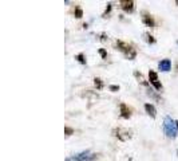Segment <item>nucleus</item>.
<instances>
[{"label":"nucleus","instance_id":"nucleus-1","mask_svg":"<svg viewBox=\"0 0 178 161\" xmlns=\"http://www.w3.org/2000/svg\"><path fill=\"white\" fill-rule=\"evenodd\" d=\"M163 132L169 138H175L178 136V126L177 121L173 120L170 115H166L163 118Z\"/></svg>","mask_w":178,"mask_h":161},{"label":"nucleus","instance_id":"nucleus-2","mask_svg":"<svg viewBox=\"0 0 178 161\" xmlns=\"http://www.w3.org/2000/svg\"><path fill=\"white\" fill-rule=\"evenodd\" d=\"M98 157L97 153H91L90 150H83L81 153H76L71 156V157H67L66 161H95Z\"/></svg>","mask_w":178,"mask_h":161},{"label":"nucleus","instance_id":"nucleus-3","mask_svg":"<svg viewBox=\"0 0 178 161\" xmlns=\"http://www.w3.org/2000/svg\"><path fill=\"white\" fill-rule=\"evenodd\" d=\"M116 47H118V50L119 51H122L125 54V56L127 59H130V60H133V59L135 58V50L130 46V44L127 43H125V42H122V40H116Z\"/></svg>","mask_w":178,"mask_h":161},{"label":"nucleus","instance_id":"nucleus-4","mask_svg":"<svg viewBox=\"0 0 178 161\" xmlns=\"http://www.w3.org/2000/svg\"><path fill=\"white\" fill-rule=\"evenodd\" d=\"M149 81H150V83L153 85V86H154L155 90H161V89H162V83L159 82L158 74H157L154 70H150V71H149Z\"/></svg>","mask_w":178,"mask_h":161},{"label":"nucleus","instance_id":"nucleus-5","mask_svg":"<svg viewBox=\"0 0 178 161\" xmlns=\"http://www.w3.org/2000/svg\"><path fill=\"white\" fill-rule=\"evenodd\" d=\"M114 136L119 138L120 141H126V140H129V138L131 137L130 132L126 129H122V128H118V129L114 130Z\"/></svg>","mask_w":178,"mask_h":161},{"label":"nucleus","instance_id":"nucleus-6","mask_svg":"<svg viewBox=\"0 0 178 161\" xmlns=\"http://www.w3.org/2000/svg\"><path fill=\"white\" fill-rule=\"evenodd\" d=\"M158 69L161 71H163V73H167V71H170V69H171V62L169 59H162V60L158 63Z\"/></svg>","mask_w":178,"mask_h":161},{"label":"nucleus","instance_id":"nucleus-7","mask_svg":"<svg viewBox=\"0 0 178 161\" xmlns=\"http://www.w3.org/2000/svg\"><path fill=\"white\" fill-rule=\"evenodd\" d=\"M120 7L125 12H133L134 11V1H129V0H123V1H120Z\"/></svg>","mask_w":178,"mask_h":161},{"label":"nucleus","instance_id":"nucleus-8","mask_svg":"<svg viewBox=\"0 0 178 161\" xmlns=\"http://www.w3.org/2000/svg\"><path fill=\"white\" fill-rule=\"evenodd\" d=\"M119 109H120V117H122V118L129 120V118L131 117V111H130V109L126 106V103H120Z\"/></svg>","mask_w":178,"mask_h":161},{"label":"nucleus","instance_id":"nucleus-9","mask_svg":"<svg viewBox=\"0 0 178 161\" xmlns=\"http://www.w3.org/2000/svg\"><path fill=\"white\" fill-rule=\"evenodd\" d=\"M145 110H146V113L149 114L151 118L157 117V109L154 107V105H151V103H145Z\"/></svg>","mask_w":178,"mask_h":161},{"label":"nucleus","instance_id":"nucleus-10","mask_svg":"<svg viewBox=\"0 0 178 161\" xmlns=\"http://www.w3.org/2000/svg\"><path fill=\"white\" fill-rule=\"evenodd\" d=\"M142 22L146 24L147 27H150V28H153V27H154V24H155V23H154V19H153L150 15H147V14H143Z\"/></svg>","mask_w":178,"mask_h":161},{"label":"nucleus","instance_id":"nucleus-11","mask_svg":"<svg viewBox=\"0 0 178 161\" xmlns=\"http://www.w3.org/2000/svg\"><path fill=\"white\" fill-rule=\"evenodd\" d=\"M94 85H95V87H97L98 90H102V89H103V82H102V79L98 78V77L94 78Z\"/></svg>","mask_w":178,"mask_h":161},{"label":"nucleus","instance_id":"nucleus-12","mask_svg":"<svg viewBox=\"0 0 178 161\" xmlns=\"http://www.w3.org/2000/svg\"><path fill=\"white\" fill-rule=\"evenodd\" d=\"M75 59H76L79 63H82V65H86V56H85V54H83V52L75 55Z\"/></svg>","mask_w":178,"mask_h":161},{"label":"nucleus","instance_id":"nucleus-13","mask_svg":"<svg viewBox=\"0 0 178 161\" xmlns=\"http://www.w3.org/2000/svg\"><path fill=\"white\" fill-rule=\"evenodd\" d=\"M74 15H75V18L81 19L82 16H83V11H82V8H81V7H76V8H75V12H74Z\"/></svg>","mask_w":178,"mask_h":161},{"label":"nucleus","instance_id":"nucleus-14","mask_svg":"<svg viewBox=\"0 0 178 161\" xmlns=\"http://www.w3.org/2000/svg\"><path fill=\"white\" fill-rule=\"evenodd\" d=\"M145 38H146V42H147V43H150V44H154L155 43V39L150 35V34H149V32H146V34H145Z\"/></svg>","mask_w":178,"mask_h":161},{"label":"nucleus","instance_id":"nucleus-15","mask_svg":"<svg viewBox=\"0 0 178 161\" xmlns=\"http://www.w3.org/2000/svg\"><path fill=\"white\" fill-rule=\"evenodd\" d=\"M111 8H112V4L111 3H107V8H106L105 14H103V18H107V15L110 14V11H111Z\"/></svg>","mask_w":178,"mask_h":161},{"label":"nucleus","instance_id":"nucleus-16","mask_svg":"<svg viewBox=\"0 0 178 161\" xmlns=\"http://www.w3.org/2000/svg\"><path fill=\"white\" fill-rule=\"evenodd\" d=\"M72 133H74L72 128H68V126H66V128H64V134H66V136H71Z\"/></svg>","mask_w":178,"mask_h":161},{"label":"nucleus","instance_id":"nucleus-17","mask_svg":"<svg viewBox=\"0 0 178 161\" xmlns=\"http://www.w3.org/2000/svg\"><path fill=\"white\" fill-rule=\"evenodd\" d=\"M99 54H101V56L103 59L107 58V52H106V50H103V48H99Z\"/></svg>","mask_w":178,"mask_h":161},{"label":"nucleus","instance_id":"nucleus-18","mask_svg":"<svg viewBox=\"0 0 178 161\" xmlns=\"http://www.w3.org/2000/svg\"><path fill=\"white\" fill-rule=\"evenodd\" d=\"M108 89H110L111 91H119V86H116V85H111Z\"/></svg>","mask_w":178,"mask_h":161},{"label":"nucleus","instance_id":"nucleus-19","mask_svg":"<svg viewBox=\"0 0 178 161\" xmlns=\"http://www.w3.org/2000/svg\"><path fill=\"white\" fill-rule=\"evenodd\" d=\"M101 40H106V35H105V34H102V35H101Z\"/></svg>","mask_w":178,"mask_h":161},{"label":"nucleus","instance_id":"nucleus-20","mask_svg":"<svg viewBox=\"0 0 178 161\" xmlns=\"http://www.w3.org/2000/svg\"><path fill=\"white\" fill-rule=\"evenodd\" d=\"M177 70H178V65H177Z\"/></svg>","mask_w":178,"mask_h":161},{"label":"nucleus","instance_id":"nucleus-21","mask_svg":"<svg viewBox=\"0 0 178 161\" xmlns=\"http://www.w3.org/2000/svg\"><path fill=\"white\" fill-rule=\"evenodd\" d=\"M177 44H178V40H177Z\"/></svg>","mask_w":178,"mask_h":161}]
</instances>
